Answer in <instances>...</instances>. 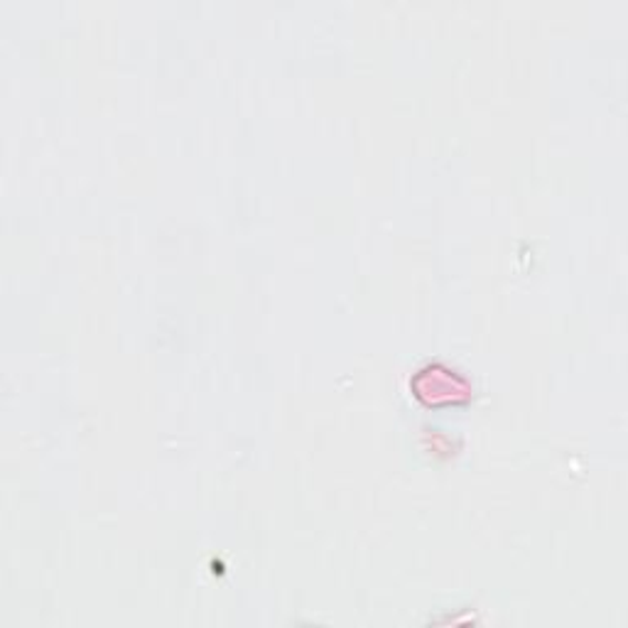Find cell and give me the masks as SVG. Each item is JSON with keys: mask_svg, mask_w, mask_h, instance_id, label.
Instances as JSON below:
<instances>
[{"mask_svg": "<svg viewBox=\"0 0 628 628\" xmlns=\"http://www.w3.org/2000/svg\"><path fill=\"white\" fill-rule=\"evenodd\" d=\"M415 390H418V398H422L425 393H432V398L428 400V406H442V402H462L469 396V386L464 378L454 376V371H447L442 366H428L415 376Z\"/></svg>", "mask_w": 628, "mask_h": 628, "instance_id": "6da1fadb", "label": "cell"}]
</instances>
